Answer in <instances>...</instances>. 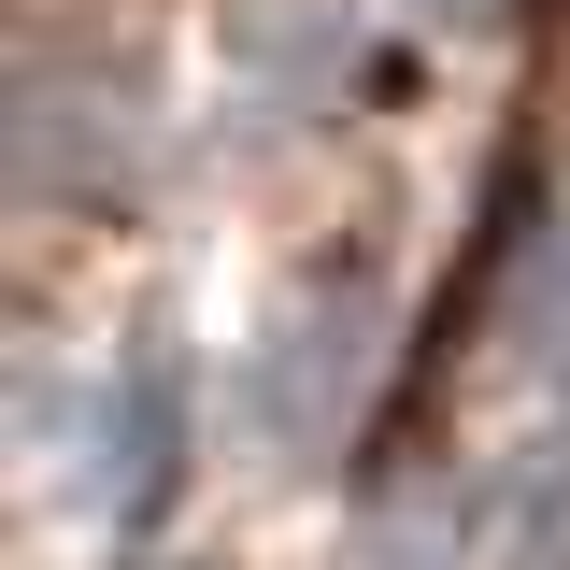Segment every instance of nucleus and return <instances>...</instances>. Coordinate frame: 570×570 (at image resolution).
I'll list each match as a JSON object with an SVG mask.
<instances>
[{"label":"nucleus","mask_w":570,"mask_h":570,"mask_svg":"<svg viewBox=\"0 0 570 570\" xmlns=\"http://www.w3.org/2000/svg\"><path fill=\"white\" fill-rule=\"evenodd\" d=\"M157 570H200V557H157Z\"/></svg>","instance_id":"6e6552de"},{"label":"nucleus","mask_w":570,"mask_h":570,"mask_svg":"<svg viewBox=\"0 0 570 570\" xmlns=\"http://www.w3.org/2000/svg\"><path fill=\"white\" fill-rule=\"evenodd\" d=\"M343 58H356V43H343V14H328V0H257V14L228 29V71H243L272 115H314V100L343 86Z\"/></svg>","instance_id":"39448f33"},{"label":"nucleus","mask_w":570,"mask_h":570,"mask_svg":"<svg viewBox=\"0 0 570 570\" xmlns=\"http://www.w3.org/2000/svg\"><path fill=\"white\" fill-rule=\"evenodd\" d=\"M356 371H371V299H314L299 328L272 343V371H257V414H272V442H328L343 428V400H356Z\"/></svg>","instance_id":"f03ea898"},{"label":"nucleus","mask_w":570,"mask_h":570,"mask_svg":"<svg viewBox=\"0 0 570 570\" xmlns=\"http://www.w3.org/2000/svg\"><path fill=\"white\" fill-rule=\"evenodd\" d=\"M0 142H14V186L29 200H100V186H129V157H142V100H129V71L29 58Z\"/></svg>","instance_id":"f257e3e1"},{"label":"nucleus","mask_w":570,"mask_h":570,"mask_svg":"<svg viewBox=\"0 0 570 570\" xmlns=\"http://www.w3.org/2000/svg\"><path fill=\"white\" fill-rule=\"evenodd\" d=\"M528 356L570 371V214L542 228V257H528Z\"/></svg>","instance_id":"423d86ee"},{"label":"nucleus","mask_w":570,"mask_h":570,"mask_svg":"<svg viewBox=\"0 0 570 570\" xmlns=\"http://www.w3.org/2000/svg\"><path fill=\"white\" fill-rule=\"evenodd\" d=\"M456 570H570V442H528L471 499V557Z\"/></svg>","instance_id":"20e7f679"},{"label":"nucleus","mask_w":570,"mask_h":570,"mask_svg":"<svg viewBox=\"0 0 570 570\" xmlns=\"http://www.w3.org/2000/svg\"><path fill=\"white\" fill-rule=\"evenodd\" d=\"M186 471V371L171 356H129L115 385H100V499L115 513H157Z\"/></svg>","instance_id":"7ed1b4c3"},{"label":"nucleus","mask_w":570,"mask_h":570,"mask_svg":"<svg viewBox=\"0 0 570 570\" xmlns=\"http://www.w3.org/2000/svg\"><path fill=\"white\" fill-rule=\"evenodd\" d=\"M414 14H442V29H485V14H499V0H414Z\"/></svg>","instance_id":"0eeeda50"}]
</instances>
